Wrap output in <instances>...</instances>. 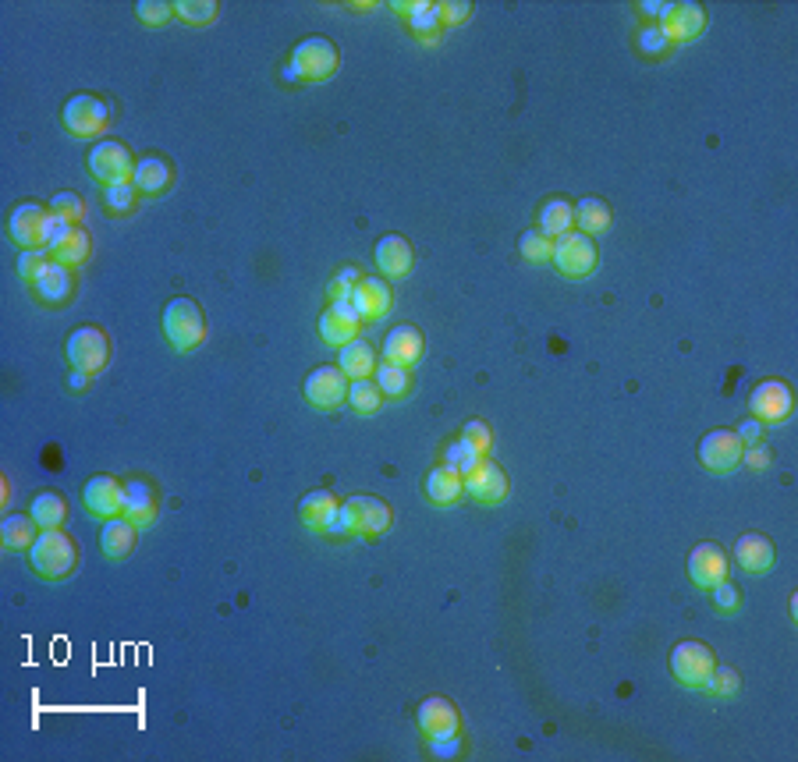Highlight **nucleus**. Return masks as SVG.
Returning <instances> with one entry per match:
<instances>
[{
    "label": "nucleus",
    "instance_id": "28",
    "mask_svg": "<svg viewBox=\"0 0 798 762\" xmlns=\"http://www.w3.org/2000/svg\"><path fill=\"white\" fill-rule=\"evenodd\" d=\"M171 178H174V171L164 156H142L139 164H135L132 185L139 188L142 195H160V192H167Z\"/></svg>",
    "mask_w": 798,
    "mask_h": 762
},
{
    "label": "nucleus",
    "instance_id": "50",
    "mask_svg": "<svg viewBox=\"0 0 798 762\" xmlns=\"http://www.w3.org/2000/svg\"><path fill=\"white\" fill-rule=\"evenodd\" d=\"M710 592H713V603H717V610H724V614H735V610L742 607V592H738L728 578L713 585Z\"/></svg>",
    "mask_w": 798,
    "mask_h": 762
},
{
    "label": "nucleus",
    "instance_id": "26",
    "mask_svg": "<svg viewBox=\"0 0 798 762\" xmlns=\"http://www.w3.org/2000/svg\"><path fill=\"white\" fill-rule=\"evenodd\" d=\"M32 288H36V295H40L47 305H64L71 298V291H75L71 266H61V263H54V259H50V266L40 273V280H36Z\"/></svg>",
    "mask_w": 798,
    "mask_h": 762
},
{
    "label": "nucleus",
    "instance_id": "45",
    "mask_svg": "<svg viewBox=\"0 0 798 762\" xmlns=\"http://www.w3.org/2000/svg\"><path fill=\"white\" fill-rule=\"evenodd\" d=\"M462 440L465 444L472 447L476 454H490V447H493V429L486 426L483 419H472V422H465V429H462Z\"/></svg>",
    "mask_w": 798,
    "mask_h": 762
},
{
    "label": "nucleus",
    "instance_id": "38",
    "mask_svg": "<svg viewBox=\"0 0 798 762\" xmlns=\"http://www.w3.org/2000/svg\"><path fill=\"white\" fill-rule=\"evenodd\" d=\"M380 401H384V394H380V387H376V380H352V387H348V405H352V412L359 415H376L380 412Z\"/></svg>",
    "mask_w": 798,
    "mask_h": 762
},
{
    "label": "nucleus",
    "instance_id": "48",
    "mask_svg": "<svg viewBox=\"0 0 798 762\" xmlns=\"http://www.w3.org/2000/svg\"><path fill=\"white\" fill-rule=\"evenodd\" d=\"M738 674L731 667H713V674H710V681H706V688H710L713 695H720V699H731V695L738 692Z\"/></svg>",
    "mask_w": 798,
    "mask_h": 762
},
{
    "label": "nucleus",
    "instance_id": "24",
    "mask_svg": "<svg viewBox=\"0 0 798 762\" xmlns=\"http://www.w3.org/2000/svg\"><path fill=\"white\" fill-rule=\"evenodd\" d=\"M376 266L387 273V277H405V273H412V263H415V252L412 245H408V238H401V234H384L380 242H376Z\"/></svg>",
    "mask_w": 798,
    "mask_h": 762
},
{
    "label": "nucleus",
    "instance_id": "31",
    "mask_svg": "<svg viewBox=\"0 0 798 762\" xmlns=\"http://www.w3.org/2000/svg\"><path fill=\"white\" fill-rule=\"evenodd\" d=\"M337 369H341L348 380H366V376H373L376 373L373 344H366V341H359V337H355L352 344H345V348H341V362H337Z\"/></svg>",
    "mask_w": 798,
    "mask_h": 762
},
{
    "label": "nucleus",
    "instance_id": "35",
    "mask_svg": "<svg viewBox=\"0 0 798 762\" xmlns=\"http://www.w3.org/2000/svg\"><path fill=\"white\" fill-rule=\"evenodd\" d=\"M89 242H93V238H89L86 231H82L79 224L71 227L68 234H64L61 242L57 245H50V259H54V263H61V266H79L82 259L89 256Z\"/></svg>",
    "mask_w": 798,
    "mask_h": 762
},
{
    "label": "nucleus",
    "instance_id": "3",
    "mask_svg": "<svg viewBox=\"0 0 798 762\" xmlns=\"http://www.w3.org/2000/svg\"><path fill=\"white\" fill-rule=\"evenodd\" d=\"M160 327H164V337L174 351H192L206 341V316L192 298H171L164 305Z\"/></svg>",
    "mask_w": 798,
    "mask_h": 762
},
{
    "label": "nucleus",
    "instance_id": "42",
    "mask_svg": "<svg viewBox=\"0 0 798 762\" xmlns=\"http://www.w3.org/2000/svg\"><path fill=\"white\" fill-rule=\"evenodd\" d=\"M359 280H362V273L355 270V266H345V270H337V277L330 280V288H327L330 302H352L355 288H359Z\"/></svg>",
    "mask_w": 798,
    "mask_h": 762
},
{
    "label": "nucleus",
    "instance_id": "23",
    "mask_svg": "<svg viewBox=\"0 0 798 762\" xmlns=\"http://www.w3.org/2000/svg\"><path fill=\"white\" fill-rule=\"evenodd\" d=\"M125 490H128V500H125V514H121V518L132 521L135 529H149V525L157 521V490H153L146 479H128Z\"/></svg>",
    "mask_w": 798,
    "mask_h": 762
},
{
    "label": "nucleus",
    "instance_id": "43",
    "mask_svg": "<svg viewBox=\"0 0 798 762\" xmlns=\"http://www.w3.org/2000/svg\"><path fill=\"white\" fill-rule=\"evenodd\" d=\"M135 195H139V188H135L132 181H121V185L103 188V203H107V210H114V213H128L135 206Z\"/></svg>",
    "mask_w": 798,
    "mask_h": 762
},
{
    "label": "nucleus",
    "instance_id": "15",
    "mask_svg": "<svg viewBox=\"0 0 798 762\" xmlns=\"http://www.w3.org/2000/svg\"><path fill=\"white\" fill-rule=\"evenodd\" d=\"M362 330V316L355 312L352 302H330L327 309L320 312V337L334 348H345L359 337Z\"/></svg>",
    "mask_w": 798,
    "mask_h": 762
},
{
    "label": "nucleus",
    "instance_id": "19",
    "mask_svg": "<svg viewBox=\"0 0 798 762\" xmlns=\"http://www.w3.org/2000/svg\"><path fill=\"white\" fill-rule=\"evenodd\" d=\"M415 724L426 734V741L447 738V734H458V709L451 706L440 695H430L426 702H419V713H415Z\"/></svg>",
    "mask_w": 798,
    "mask_h": 762
},
{
    "label": "nucleus",
    "instance_id": "39",
    "mask_svg": "<svg viewBox=\"0 0 798 762\" xmlns=\"http://www.w3.org/2000/svg\"><path fill=\"white\" fill-rule=\"evenodd\" d=\"M174 15L188 25H206L217 18V4H213V0H178V4H174Z\"/></svg>",
    "mask_w": 798,
    "mask_h": 762
},
{
    "label": "nucleus",
    "instance_id": "36",
    "mask_svg": "<svg viewBox=\"0 0 798 762\" xmlns=\"http://www.w3.org/2000/svg\"><path fill=\"white\" fill-rule=\"evenodd\" d=\"M408 25H412V32L419 39H426V43H437L440 25H444V18H440V4L419 0V4H415V11L408 15Z\"/></svg>",
    "mask_w": 798,
    "mask_h": 762
},
{
    "label": "nucleus",
    "instance_id": "20",
    "mask_svg": "<svg viewBox=\"0 0 798 762\" xmlns=\"http://www.w3.org/2000/svg\"><path fill=\"white\" fill-rule=\"evenodd\" d=\"M660 29H664V36L671 39V43L696 39L699 32L706 29V11L699 8V4H692V0H685V4H671L667 15L660 18Z\"/></svg>",
    "mask_w": 798,
    "mask_h": 762
},
{
    "label": "nucleus",
    "instance_id": "11",
    "mask_svg": "<svg viewBox=\"0 0 798 762\" xmlns=\"http://www.w3.org/2000/svg\"><path fill=\"white\" fill-rule=\"evenodd\" d=\"M348 376L341 373L337 366H316L313 373L306 376L302 390H306V401L320 412H334L348 401Z\"/></svg>",
    "mask_w": 798,
    "mask_h": 762
},
{
    "label": "nucleus",
    "instance_id": "29",
    "mask_svg": "<svg viewBox=\"0 0 798 762\" xmlns=\"http://www.w3.org/2000/svg\"><path fill=\"white\" fill-rule=\"evenodd\" d=\"M40 532L43 529L32 521V514H8L4 525H0V543L11 553H25V550H32L36 539H40Z\"/></svg>",
    "mask_w": 798,
    "mask_h": 762
},
{
    "label": "nucleus",
    "instance_id": "53",
    "mask_svg": "<svg viewBox=\"0 0 798 762\" xmlns=\"http://www.w3.org/2000/svg\"><path fill=\"white\" fill-rule=\"evenodd\" d=\"M472 15V4H454V0H447V4H440V18H444V25H462L469 22Z\"/></svg>",
    "mask_w": 798,
    "mask_h": 762
},
{
    "label": "nucleus",
    "instance_id": "22",
    "mask_svg": "<svg viewBox=\"0 0 798 762\" xmlns=\"http://www.w3.org/2000/svg\"><path fill=\"white\" fill-rule=\"evenodd\" d=\"M735 560L742 571H752V575H763V571L774 568L777 550L767 536H759V532H745L742 539L735 543Z\"/></svg>",
    "mask_w": 798,
    "mask_h": 762
},
{
    "label": "nucleus",
    "instance_id": "49",
    "mask_svg": "<svg viewBox=\"0 0 798 762\" xmlns=\"http://www.w3.org/2000/svg\"><path fill=\"white\" fill-rule=\"evenodd\" d=\"M667 47H671V39L664 36V29H660V25H650V29L639 32V50H642V54L660 57V54H667Z\"/></svg>",
    "mask_w": 798,
    "mask_h": 762
},
{
    "label": "nucleus",
    "instance_id": "18",
    "mask_svg": "<svg viewBox=\"0 0 798 762\" xmlns=\"http://www.w3.org/2000/svg\"><path fill=\"white\" fill-rule=\"evenodd\" d=\"M689 578L706 592L717 582H724L728 578V557H724V550L717 543H699L689 553Z\"/></svg>",
    "mask_w": 798,
    "mask_h": 762
},
{
    "label": "nucleus",
    "instance_id": "21",
    "mask_svg": "<svg viewBox=\"0 0 798 762\" xmlns=\"http://www.w3.org/2000/svg\"><path fill=\"white\" fill-rule=\"evenodd\" d=\"M423 358V334L412 327V323H401L387 334L384 341V362H394V366L412 369L415 362Z\"/></svg>",
    "mask_w": 798,
    "mask_h": 762
},
{
    "label": "nucleus",
    "instance_id": "6",
    "mask_svg": "<svg viewBox=\"0 0 798 762\" xmlns=\"http://www.w3.org/2000/svg\"><path fill=\"white\" fill-rule=\"evenodd\" d=\"M64 355H68V366L75 369V373L96 376L110 362L107 334H103L100 327H89V323H86V327H79L75 334L68 337V344H64Z\"/></svg>",
    "mask_w": 798,
    "mask_h": 762
},
{
    "label": "nucleus",
    "instance_id": "54",
    "mask_svg": "<svg viewBox=\"0 0 798 762\" xmlns=\"http://www.w3.org/2000/svg\"><path fill=\"white\" fill-rule=\"evenodd\" d=\"M763 422H756V419H742V426L735 429L738 433V440H742V447H756L759 440H763Z\"/></svg>",
    "mask_w": 798,
    "mask_h": 762
},
{
    "label": "nucleus",
    "instance_id": "30",
    "mask_svg": "<svg viewBox=\"0 0 798 762\" xmlns=\"http://www.w3.org/2000/svg\"><path fill=\"white\" fill-rule=\"evenodd\" d=\"M135 525L128 518H110L100 529V550L107 553V560H125L135 550Z\"/></svg>",
    "mask_w": 798,
    "mask_h": 762
},
{
    "label": "nucleus",
    "instance_id": "2",
    "mask_svg": "<svg viewBox=\"0 0 798 762\" xmlns=\"http://www.w3.org/2000/svg\"><path fill=\"white\" fill-rule=\"evenodd\" d=\"M79 564V546L64 529H43L29 550V568L47 582H61Z\"/></svg>",
    "mask_w": 798,
    "mask_h": 762
},
{
    "label": "nucleus",
    "instance_id": "44",
    "mask_svg": "<svg viewBox=\"0 0 798 762\" xmlns=\"http://www.w3.org/2000/svg\"><path fill=\"white\" fill-rule=\"evenodd\" d=\"M479 461H483V454H476V451H472V447L465 444L462 436H458V440H454V444H447V461H444V465L458 468V472H462V475H469L472 468L479 465Z\"/></svg>",
    "mask_w": 798,
    "mask_h": 762
},
{
    "label": "nucleus",
    "instance_id": "40",
    "mask_svg": "<svg viewBox=\"0 0 798 762\" xmlns=\"http://www.w3.org/2000/svg\"><path fill=\"white\" fill-rule=\"evenodd\" d=\"M518 249H522V256L529 259V263H547V259L554 256V242H550L543 231H525Z\"/></svg>",
    "mask_w": 798,
    "mask_h": 762
},
{
    "label": "nucleus",
    "instance_id": "47",
    "mask_svg": "<svg viewBox=\"0 0 798 762\" xmlns=\"http://www.w3.org/2000/svg\"><path fill=\"white\" fill-rule=\"evenodd\" d=\"M135 15H139L142 25H164L174 15V4H167V0H139Z\"/></svg>",
    "mask_w": 798,
    "mask_h": 762
},
{
    "label": "nucleus",
    "instance_id": "4",
    "mask_svg": "<svg viewBox=\"0 0 798 762\" xmlns=\"http://www.w3.org/2000/svg\"><path fill=\"white\" fill-rule=\"evenodd\" d=\"M61 121L75 139H96L107 132L110 125V107L103 96L96 93H75L61 110Z\"/></svg>",
    "mask_w": 798,
    "mask_h": 762
},
{
    "label": "nucleus",
    "instance_id": "16",
    "mask_svg": "<svg viewBox=\"0 0 798 762\" xmlns=\"http://www.w3.org/2000/svg\"><path fill=\"white\" fill-rule=\"evenodd\" d=\"M352 305L362 316V323H380V319H387V312L394 309L391 284H387L384 277H362L352 295Z\"/></svg>",
    "mask_w": 798,
    "mask_h": 762
},
{
    "label": "nucleus",
    "instance_id": "14",
    "mask_svg": "<svg viewBox=\"0 0 798 762\" xmlns=\"http://www.w3.org/2000/svg\"><path fill=\"white\" fill-rule=\"evenodd\" d=\"M125 500H128L125 483H118L114 475H93V479H86V486H82V504H86V511L103 521L121 518V514H125Z\"/></svg>",
    "mask_w": 798,
    "mask_h": 762
},
{
    "label": "nucleus",
    "instance_id": "25",
    "mask_svg": "<svg viewBox=\"0 0 798 762\" xmlns=\"http://www.w3.org/2000/svg\"><path fill=\"white\" fill-rule=\"evenodd\" d=\"M337 497L327 490H313L302 497V504H298V518H302V525H306L309 532H323L327 536L330 525H334L337 518Z\"/></svg>",
    "mask_w": 798,
    "mask_h": 762
},
{
    "label": "nucleus",
    "instance_id": "56",
    "mask_svg": "<svg viewBox=\"0 0 798 762\" xmlns=\"http://www.w3.org/2000/svg\"><path fill=\"white\" fill-rule=\"evenodd\" d=\"M281 82H291V86H295V82H302V75H298V68L291 61L281 68Z\"/></svg>",
    "mask_w": 798,
    "mask_h": 762
},
{
    "label": "nucleus",
    "instance_id": "7",
    "mask_svg": "<svg viewBox=\"0 0 798 762\" xmlns=\"http://www.w3.org/2000/svg\"><path fill=\"white\" fill-rule=\"evenodd\" d=\"M554 266H557V273L561 277H568V280H582V277H589V273L596 270V245H593V238L589 234H582V231H568V234H561L554 242Z\"/></svg>",
    "mask_w": 798,
    "mask_h": 762
},
{
    "label": "nucleus",
    "instance_id": "17",
    "mask_svg": "<svg viewBox=\"0 0 798 762\" xmlns=\"http://www.w3.org/2000/svg\"><path fill=\"white\" fill-rule=\"evenodd\" d=\"M465 493H469L472 500H479V504H490V507L504 504V497H508V475L493 465V461L483 458L469 475H465Z\"/></svg>",
    "mask_w": 798,
    "mask_h": 762
},
{
    "label": "nucleus",
    "instance_id": "57",
    "mask_svg": "<svg viewBox=\"0 0 798 762\" xmlns=\"http://www.w3.org/2000/svg\"><path fill=\"white\" fill-rule=\"evenodd\" d=\"M89 380H93V376H89V373H71L68 387H71V390H86V387H89Z\"/></svg>",
    "mask_w": 798,
    "mask_h": 762
},
{
    "label": "nucleus",
    "instance_id": "34",
    "mask_svg": "<svg viewBox=\"0 0 798 762\" xmlns=\"http://www.w3.org/2000/svg\"><path fill=\"white\" fill-rule=\"evenodd\" d=\"M575 224V206L564 203V199H550V203H543L540 210V227L536 231H543L550 238V242H557L561 234H568Z\"/></svg>",
    "mask_w": 798,
    "mask_h": 762
},
{
    "label": "nucleus",
    "instance_id": "32",
    "mask_svg": "<svg viewBox=\"0 0 798 762\" xmlns=\"http://www.w3.org/2000/svg\"><path fill=\"white\" fill-rule=\"evenodd\" d=\"M29 514H32V521H36L40 529H61L64 521H68V500H64L61 493H54V490H43V493H36V497H32Z\"/></svg>",
    "mask_w": 798,
    "mask_h": 762
},
{
    "label": "nucleus",
    "instance_id": "46",
    "mask_svg": "<svg viewBox=\"0 0 798 762\" xmlns=\"http://www.w3.org/2000/svg\"><path fill=\"white\" fill-rule=\"evenodd\" d=\"M50 213L71 220V224H79V220L86 217V206H82V199L75 192H57L54 199H50Z\"/></svg>",
    "mask_w": 798,
    "mask_h": 762
},
{
    "label": "nucleus",
    "instance_id": "51",
    "mask_svg": "<svg viewBox=\"0 0 798 762\" xmlns=\"http://www.w3.org/2000/svg\"><path fill=\"white\" fill-rule=\"evenodd\" d=\"M742 465L752 468V472H763V468L774 465V451H770V447H763V444L745 447V451H742Z\"/></svg>",
    "mask_w": 798,
    "mask_h": 762
},
{
    "label": "nucleus",
    "instance_id": "37",
    "mask_svg": "<svg viewBox=\"0 0 798 762\" xmlns=\"http://www.w3.org/2000/svg\"><path fill=\"white\" fill-rule=\"evenodd\" d=\"M376 387L384 397H405L412 390V376H408L405 366H394V362H380L373 373Z\"/></svg>",
    "mask_w": 798,
    "mask_h": 762
},
{
    "label": "nucleus",
    "instance_id": "10",
    "mask_svg": "<svg viewBox=\"0 0 798 762\" xmlns=\"http://www.w3.org/2000/svg\"><path fill=\"white\" fill-rule=\"evenodd\" d=\"M791 408H795V397L784 380H763L756 383V390L749 394V412L763 426H781L791 419Z\"/></svg>",
    "mask_w": 798,
    "mask_h": 762
},
{
    "label": "nucleus",
    "instance_id": "1",
    "mask_svg": "<svg viewBox=\"0 0 798 762\" xmlns=\"http://www.w3.org/2000/svg\"><path fill=\"white\" fill-rule=\"evenodd\" d=\"M387 529H391V507L380 497L359 493V497H348L337 507V518L327 536H384Z\"/></svg>",
    "mask_w": 798,
    "mask_h": 762
},
{
    "label": "nucleus",
    "instance_id": "27",
    "mask_svg": "<svg viewBox=\"0 0 798 762\" xmlns=\"http://www.w3.org/2000/svg\"><path fill=\"white\" fill-rule=\"evenodd\" d=\"M465 493V475L458 472V468L451 465H440L433 468L430 475H426V497H430V504L437 507H447L454 504V500Z\"/></svg>",
    "mask_w": 798,
    "mask_h": 762
},
{
    "label": "nucleus",
    "instance_id": "12",
    "mask_svg": "<svg viewBox=\"0 0 798 762\" xmlns=\"http://www.w3.org/2000/svg\"><path fill=\"white\" fill-rule=\"evenodd\" d=\"M742 440H738L735 429H710V433L699 440V461H703L706 472H735L742 465Z\"/></svg>",
    "mask_w": 798,
    "mask_h": 762
},
{
    "label": "nucleus",
    "instance_id": "33",
    "mask_svg": "<svg viewBox=\"0 0 798 762\" xmlns=\"http://www.w3.org/2000/svg\"><path fill=\"white\" fill-rule=\"evenodd\" d=\"M575 224H579L582 234H603L607 227H611V206L603 203L600 195H586V199H579L575 203Z\"/></svg>",
    "mask_w": 798,
    "mask_h": 762
},
{
    "label": "nucleus",
    "instance_id": "5",
    "mask_svg": "<svg viewBox=\"0 0 798 762\" xmlns=\"http://www.w3.org/2000/svg\"><path fill=\"white\" fill-rule=\"evenodd\" d=\"M86 167L96 181L107 185H121V181H132L135 174V160H132V149L118 139H100L86 156Z\"/></svg>",
    "mask_w": 798,
    "mask_h": 762
},
{
    "label": "nucleus",
    "instance_id": "41",
    "mask_svg": "<svg viewBox=\"0 0 798 762\" xmlns=\"http://www.w3.org/2000/svg\"><path fill=\"white\" fill-rule=\"evenodd\" d=\"M47 256H50L47 249H22V256H18V277H22L25 284H36L40 273L50 266Z\"/></svg>",
    "mask_w": 798,
    "mask_h": 762
},
{
    "label": "nucleus",
    "instance_id": "55",
    "mask_svg": "<svg viewBox=\"0 0 798 762\" xmlns=\"http://www.w3.org/2000/svg\"><path fill=\"white\" fill-rule=\"evenodd\" d=\"M639 8L646 11V15H653V18H664V15H667V8H671V4H667V0H642Z\"/></svg>",
    "mask_w": 798,
    "mask_h": 762
},
{
    "label": "nucleus",
    "instance_id": "9",
    "mask_svg": "<svg viewBox=\"0 0 798 762\" xmlns=\"http://www.w3.org/2000/svg\"><path fill=\"white\" fill-rule=\"evenodd\" d=\"M291 64L298 68L302 82H327L337 71V47L327 36H309L291 50Z\"/></svg>",
    "mask_w": 798,
    "mask_h": 762
},
{
    "label": "nucleus",
    "instance_id": "13",
    "mask_svg": "<svg viewBox=\"0 0 798 762\" xmlns=\"http://www.w3.org/2000/svg\"><path fill=\"white\" fill-rule=\"evenodd\" d=\"M50 220H54V213H50L47 206L22 203V206H15V213H11L8 231H11V238L22 245V249H47Z\"/></svg>",
    "mask_w": 798,
    "mask_h": 762
},
{
    "label": "nucleus",
    "instance_id": "8",
    "mask_svg": "<svg viewBox=\"0 0 798 762\" xmlns=\"http://www.w3.org/2000/svg\"><path fill=\"white\" fill-rule=\"evenodd\" d=\"M713 667H717V656H713V649H706L703 642H678V646L671 649V674L678 685L706 688Z\"/></svg>",
    "mask_w": 798,
    "mask_h": 762
},
{
    "label": "nucleus",
    "instance_id": "58",
    "mask_svg": "<svg viewBox=\"0 0 798 762\" xmlns=\"http://www.w3.org/2000/svg\"><path fill=\"white\" fill-rule=\"evenodd\" d=\"M415 4H419V0H394L391 8L398 11V15H412V11H415Z\"/></svg>",
    "mask_w": 798,
    "mask_h": 762
},
{
    "label": "nucleus",
    "instance_id": "52",
    "mask_svg": "<svg viewBox=\"0 0 798 762\" xmlns=\"http://www.w3.org/2000/svg\"><path fill=\"white\" fill-rule=\"evenodd\" d=\"M430 752L437 759H454V755H462V734H447V738H433L430 741Z\"/></svg>",
    "mask_w": 798,
    "mask_h": 762
}]
</instances>
